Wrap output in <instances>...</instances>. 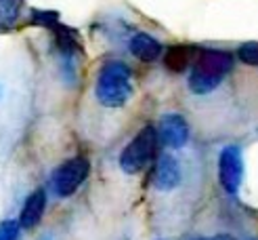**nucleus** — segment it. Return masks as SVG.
<instances>
[{"label": "nucleus", "instance_id": "nucleus-10", "mask_svg": "<svg viewBox=\"0 0 258 240\" xmlns=\"http://www.w3.org/2000/svg\"><path fill=\"white\" fill-rule=\"evenodd\" d=\"M23 0H0V23L13 25L21 17Z\"/></svg>", "mask_w": 258, "mask_h": 240}, {"label": "nucleus", "instance_id": "nucleus-13", "mask_svg": "<svg viewBox=\"0 0 258 240\" xmlns=\"http://www.w3.org/2000/svg\"><path fill=\"white\" fill-rule=\"evenodd\" d=\"M32 23L34 25H44V28H57V13L36 9L32 13Z\"/></svg>", "mask_w": 258, "mask_h": 240}, {"label": "nucleus", "instance_id": "nucleus-15", "mask_svg": "<svg viewBox=\"0 0 258 240\" xmlns=\"http://www.w3.org/2000/svg\"><path fill=\"white\" fill-rule=\"evenodd\" d=\"M193 240H210V238H193Z\"/></svg>", "mask_w": 258, "mask_h": 240}, {"label": "nucleus", "instance_id": "nucleus-16", "mask_svg": "<svg viewBox=\"0 0 258 240\" xmlns=\"http://www.w3.org/2000/svg\"><path fill=\"white\" fill-rule=\"evenodd\" d=\"M0 97H3V86H0Z\"/></svg>", "mask_w": 258, "mask_h": 240}, {"label": "nucleus", "instance_id": "nucleus-3", "mask_svg": "<svg viewBox=\"0 0 258 240\" xmlns=\"http://www.w3.org/2000/svg\"><path fill=\"white\" fill-rule=\"evenodd\" d=\"M158 131L156 126H143L131 141H128L120 156H118V162H120V169L126 173V175H137L141 171H145L151 160L156 158V152H158Z\"/></svg>", "mask_w": 258, "mask_h": 240}, {"label": "nucleus", "instance_id": "nucleus-12", "mask_svg": "<svg viewBox=\"0 0 258 240\" xmlns=\"http://www.w3.org/2000/svg\"><path fill=\"white\" fill-rule=\"evenodd\" d=\"M19 219H3L0 221V240H17L21 234Z\"/></svg>", "mask_w": 258, "mask_h": 240}, {"label": "nucleus", "instance_id": "nucleus-2", "mask_svg": "<svg viewBox=\"0 0 258 240\" xmlns=\"http://www.w3.org/2000/svg\"><path fill=\"white\" fill-rule=\"evenodd\" d=\"M233 55L221 49H204L193 59L187 76V86L193 95H210L221 86L225 76L233 70Z\"/></svg>", "mask_w": 258, "mask_h": 240}, {"label": "nucleus", "instance_id": "nucleus-11", "mask_svg": "<svg viewBox=\"0 0 258 240\" xmlns=\"http://www.w3.org/2000/svg\"><path fill=\"white\" fill-rule=\"evenodd\" d=\"M237 59L246 66H258V40L243 42L237 49Z\"/></svg>", "mask_w": 258, "mask_h": 240}, {"label": "nucleus", "instance_id": "nucleus-14", "mask_svg": "<svg viewBox=\"0 0 258 240\" xmlns=\"http://www.w3.org/2000/svg\"><path fill=\"white\" fill-rule=\"evenodd\" d=\"M210 240H235L231 234H218V236H214V238H210Z\"/></svg>", "mask_w": 258, "mask_h": 240}, {"label": "nucleus", "instance_id": "nucleus-17", "mask_svg": "<svg viewBox=\"0 0 258 240\" xmlns=\"http://www.w3.org/2000/svg\"><path fill=\"white\" fill-rule=\"evenodd\" d=\"M250 240H258V238H250Z\"/></svg>", "mask_w": 258, "mask_h": 240}, {"label": "nucleus", "instance_id": "nucleus-8", "mask_svg": "<svg viewBox=\"0 0 258 240\" xmlns=\"http://www.w3.org/2000/svg\"><path fill=\"white\" fill-rule=\"evenodd\" d=\"M128 51L131 55L137 57L143 63H153L158 61L164 53V44L158 40L156 36H151L147 32H137L131 40H128Z\"/></svg>", "mask_w": 258, "mask_h": 240}, {"label": "nucleus", "instance_id": "nucleus-9", "mask_svg": "<svg viewBox=\"0 0 258 240\" xmlns=\"http://www.w3.org/2000/svg\"><path fill=\"white\" fill-rule=\"evenodd\" d=\"M44 211H46V192L42 187H38L25 198V202L21 205L19 223H21L23 230H34V227L42 221Z\"/></svg>", "mask_w": 258, "mask_h": 240}, {"label": "nucleus", "instance_id": "nucleus-1", "mask_svg": "<svg viewBox=\"0 0 258 240\" xmlns=\"http://www.w3.org/2000/svg\"><path fill=\"white\" fill-rule=\"evenodd\" d=\"M133 70L128 63L111 59L101 66L95 80V99L107 110H120L133 99Z\"/></svg>", "mask_w": 258, "mask_h": 240}, {"label": "nucleus", "instance_id": "nucleus-6", "mask_svg": "<svg viewBox=\"0 0 258 240\" xmlns=\"http://www.w3.org/2000/svg\"><path fill=\"white\" fill-rule=\"evenodd\" d=\"M158 139L160 143L170 148V150H180L185 148L187 141H189V135H191V129H189V122L183 114L178 112H166L160 116L158 120Z\"/></svg>", "mask_w": 258, "mask_h": 240}, {"label": "nucleus", "instance_id": "nucleus-7", "mask_svg": "<svg viewBox=\"0 0 258 240\" xmlns=\"http://www.w3.org/2000/svg\"><path fill=\"white\" fill-rule=\"evenodd\" d=\"M183 181V169L180 162L172 154H160L153 164L151 183L158 192H172Z\"/></svg>", "mask_w": 258, "mask_h": 240}, {"label": "nucleus", "instance_id": "nucleus-4", "mask_svg": "<svg viewBox=\"0 0 258 240\" xmlns=\"http://www.w3.org/2000/svg\"><path fill=\"white\" fill-rule=\"evenodd\" d=\"M88 173H90V162L84 156H74L63 160L50 173V192L57 198L74 196L88 179Z\"/></svg>", "mask_w": 258, "mask_h": 240}, {"label": "nucleus", "instance_id": "nucleus-5", "mask_svg": "<svg viewBox=\"0 0 258 240\" xmlns=\"http://www.w3.org/2000/svg\"><path fill=\"white\" fill-rule=\"evenodd\" d=\"M243 152L237 143H229L218 154V181L229 196H237L243 183Z\"/></svg>", "mask_w": 258, "mask_h": 240}]
</instances>
